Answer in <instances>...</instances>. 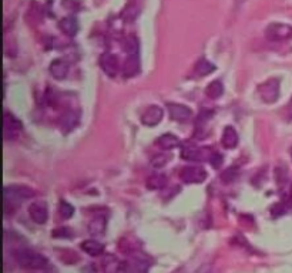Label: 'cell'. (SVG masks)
<instances>
[{"label":"cell","instance_id":"484cf974","mask_svg":"<svg viewBox=\"0 0 292 273\" xmlns=\"http://www.w3.org/2000/svg\"><path fill=\"white\" fill-rule=\"evenodd\" d=\"M51 235H53L54 238H70V236H73V232H71L68 228L62 226V228L54 229V231L51 232Z\"/></svg>","mask_w":292,"mask_h":273},{"label":"cell","instance_id":"9a60e30c","mask_svg":"<svg viewBox=\"0 0 292 273\" xmlns=\"http://www.w3.org/2000/svg\"><path fill=\"white\" fill-rule=\"evenodd\" d=\"M80 246L81 251L86 252L90 256H100L104 252V245L100 243L98 241H94V239H87V241L83 242Z\"/></svg>","mask_w":292,"mask_h":273},{"label":"cell","instance_id":"ba28073f","mask_svg":"<svg viewBox=\"0 0 292 273\" xmlns=\"http://www.w3.org/2000/svg\"><path fill=\"white\" fill-rule=\"evenodd\" d=\"M29 215L37 225H45L49 219V209L45 202H34L29 207Z\"/></svg>","mask_w":292,"mask_h":273},{"label":"cell","instance_id":"277c9868","mask_svg":"<svg viewBox=\"0 0 292 273\" xmlns=\"http://www.w3.org/2000/svg\"><path fill=\"white\" fill-rule=\"evenodd\" d=\"M258 96L267 104L275 103L278 97H279V80L278 79H270L265 83H262L258 87Z\"/></svg>","mask_w":292,"mask_h":273},{"label":"cell","instance_id":"7a4b0ae2","mask_svg":"<svg viewBox=\"0 0 292 273\" xmlns=\"http://www.w3.org/2000/svg\"><path fill=\"white\" fill-rule=\"evenodd\" d=\"M16 260L22 268L30 269V271L45 269L49 263L47 257H45L42 253L32 249H19L16 252Z\"/></svg>","mask_w":292,"mask_h":273},{"label":"cell","instance_id":"7402d4cb","mask_svg":"<svg viewBox=\"0 0 292 273\" xmlns=\"http://www.w3.org/2000/svg\"><path fill=\"white\" fill-rule=\"evenodd\" d=\"M205 94H207L208 98H211V100L220 98V97L224 94V85H223V83L218 80L211 81V83L207 85V88H205Z\"/></svg>","mask_w":292,"mask_h":273},{"label":"cell","instance_id":"cb8c5ba5","mask_svg":"<svg viewBox=\"0 0 292 273\" xmlns=\"http://www.w3.org/2000/svg\"><path fill=\"white\" fill-rule=\"evenodd\" d=\"M124 50L127 51L129 56L138 54V39L133 34L127 36L126 40H124Z\"/></svg>","mask_w":292,"mask_h":273},{"label":"cell","instance_id":"d4e9b609","mask_svg":"<svg viewBox=\"0 0 292 273\" xmlns=\"http://www.w3.org/2000/svg\"><path fill=\"white\" fill-rule=\"evenodd\" d=\"M59 212L62 215L63 219H70L73 215H74V207L66 201H60V205H59Z\"/></svg>","mask_w":292,"mask_h":273},{"label":"cell","instance_id":"d6986e66","mask_svg":"<svg viewBox=\"0 0 292 273\" xmlns=\"http://www.w3.org/2000/svg\"><path fill=\"white\" fill-rule=\"evenodd\" d=\"M59 27L67 36H74L77 33V30H79V24H77V20L74 17H65V19H62L60 23H59Z\"/></svg>","mask_w":292,"mask_h":273},{"label":"cell","instance_id":"8fae6325","mask_svg":"<svg viewBox=\"0 0 292 273\" xmlns=\"http://www.w3.org/2000/svg\"><path fill=\"white\" fill-rule=\"evenodd\" d=\"M79 120H80V114L79 111H73V110H68V111H66L62 117H60V128L63 132H70V131H73V129L77 127V124H79Z\"/></svg>","mask_w":292,"mask_h":273},{"label":"cell","instance_id":"ffe728a7","mask_svg":"<svg viewBox=\"0 0 292 273\" xmlns=\"http://www.w3.org/2000/svg\"><path fill=\"white\" fill-rule=\"evenodd\" d=\"M121 262L113 255H107L103 260V273H120Z\"/></svg>","mask_w":292,"mask_h":273},{"label":"cell","instance_id":"52a82bcc","mask_svg":"<svg viewBox=\"0 0 292 273\" xmlns=\"http://www.w3.org/2000/svg\"><path fill=\"white\" fill-rule=\"evenodd\" d=\"M167 110L170 114V118L177 121V123H185L193 117L191 108L184 105V104H179V103H168Z\"/></svg>","mask_w":292,"mask_h":273},{"label":"cell","instance_id":"1f68e13d","mask_svg":"<svg viewBox=\"0 0 292 273\" xmlns=\"http://www.w3.org/2000/svg\"><path fill=\"white\" fill-rule=\"evenodd\" d=\"M291 157H292V149H291Z\"/></svg>","mask_w":292,"mask_h":273},{"label":"cell","instance_id":"8992f818","mask_svg":"<svg viewBox=\"0 0 292 273\" xmlns=\"http://www.w3.org/2000/svg\"><path fill=\"white\" fill-rule=\"evenodd\" d=\"M22 131V123L17 120L13 114L4 113L3 115V132H4V140H15L19 132Z\"/></svg>","mask_w":292,"mask_h":273},{"label":"cell","instance_id":"7c38bea8","mask_svg":"<svg viewBox=\"0 0 292 273\" xmlns=\"http://www.w3.org/2000/svg\"><path fill=\"white\" fill-rule=\"evenodd\" d=\"M50 74L57 79V80H65L68 74V63L63 60V59H57V60H53L50 63Z\"/></svg>","mask_w":292,"mask_h":273},{"label":"cell","instance_id":"f1b7e54d","mask_svg":"<svg viewBox=\"0 0 292 273\" xmlns=\"http://www.w3.org/2000/svg\"><path fill=\"white\" fill-rule=\"evenodd\" d=\"M210 161H211L214 168H220L223 165V155L220 152H212L210 155Z\"/></svg>","mask_w":292,"mask_h":273},{"label":"cell","instance_id":"5bb4252c","mask_svg":"<svg viewBox=\"0 0 292 273\" xmlns=\"http://www.w3.org/2000/svg\"><path fill=\"white\" fill-rule=\"evenodd\" d=\"M106 226H107V218L104 215H96L89 222V232L93 236H100L106 232Z\"/></svg>","mask_w":292,"mask_h":273},{"label":"cell","instance_id":"3957f363","mask_svg":"<svg viewBox=\"0 0 292 273\" xmlns=\"http://www.w3.org/2000/svg\"><path fill=\"white\" fill-rule=\"evenodd\" d=\"M265 37L270 42H287L292 39V27L285 23H271L267 30H265Z\"/></svg>","mask_w":292,"mask_h":273},{"label":"cell","instance_id":"e0dca14e","mask_svg":"<svg viewBox=\"0 0 292 273\" xmlns=\"http://www.w3.org/2000/svg\"><path fill=\"white\" fill-rule=\"evenodd\" d=\"M156 143H157V145H158L161 149L170 151V149H174V148H177V147H179L180 140H179V137H176L174 134L167 132V134H162L161 137H160Z\"/></svg>","mask_w":292,"mask_h":273},{"label":"cell","instance_id":"4dcf8cb0","mask_svg":"<svg viewBox=\"0 0 292 273\" xmlns=\"http://www.w3.org/2000/svg\"><path fill=\"white\" fill-rule=\"evenodd\" d=\"M290 196H291V201H292V187H291V191H290Z\"/></svg>","mask_w":292,"mask_h":273},{"label":"cell","instance_id":"9c48e42d","mask_svg":"<svg viewBox=\"0 0 292 273\" xmlns=\"http://www.w3.org/2000/svg\"><path fill=\"white\" fill-rule=\"evenodd\" d=\"M100 65L103 68V71L109 76V77H115L118 70H120V63L117 56H114L112 53H104L100 57Z\"/></svg>","mask_w":292,"mask_h":273},{"label":"cell","instance_id":"5b68a950","mask_svg":"<svg viewBox=\"0 0 292 273\" xmlns=\"http://www.w3.org/2000/svg\"><path fill=\"white\" fill-rule=\"evenodd\" d=\"M207 171L201 167H185L180 172V178L185 184H201L207 179Z\"/></svg>","mask_w":292,"mask_h":273},{"label":"cell","instance_id":"2e32d148","mask_svg":"<svg viewBox=\"0 0 292 273\" xmlns=\"http://www.w3.org/2000/svg\"><path fill=\"white\" fill-rule=\"evenodd\" d=\"M221 143L228 149H232L238 145V132L235 131L234 127H231V126L225 127L223 137H221Z\"/></svg>","mask_w":292,"mask_h":273},{"label":"cell","instance_id":"603a6c76","mask_svg":"<svg viewBox=\"0 0 292 273\" xmlns=\"http://www.w3.org/2000/svg\"><path fill=\"white\" fill-rule=\"evenodd\" d=\"M167 185V178L164 177L162 174H156L147 179V188L153 189V191H158L162 189Z\"/></svg>","mask_w":292,"mask_h":273},{"label":"cell","instance_id":"ac0fdd59","mask_svg":"<svg viewBox=\"0 0 292 273\" xmlns=\"http://www.w3.org/2000/svg\"><path fill=\"white\" fill-rule=\"evenodd\" d=\"M181 158L185 161H202V151L194 145H185L181 148Z\"/></svg>","mask_w":292,"mask_h":273},{"label":"cell","instance_id":"4316f807","mask_svg":"<svg viewBox=\"0 0 292 273\" xmlns=\"http://www.w3.org/2000/svg\"><path fill=\"white\" fill-rule=\"evenodd\" d=\"M138 15V9L135 7V6H129L126 10H124V13H123V19L126 20V21H133L135 17Z\"/></svg>","mask_w":292,"mask_h":273},{"label":"cell","instance_id":"6da1fadb","mask_svg":"<svg viewBox=\"0 0 292 273\" xmlns=\"http://www.w3.org/2000/svg\"><path fill=\"white\" fill-rule=\"evenodd\" d=\"M36 195L34 189L26 185H7L4 187V213H13L22 201L30 199Z\"/></svg>","mask_w":292,"mask_h":273},{"label":"cell","instance_id":"30bf717a","mask_svg":"<svg viewBox=\"0 0 292 273\" xmlns=\"http://www.w3.org/2000/svg\"><path fill=\"white\" fill-rule=\"evenodd\" d=\"M162 120V108L158 105H150L141 115V123L147 127H156Z\"/></svg>","mask_w":292,"mask_h":273},{"label":"cell","instance_id":"83f0119b","mask_svg":"<svg viewBox=\"0 0 292 273\" xmlns=\"http://www.w3.org/2000/svg\"><path fill=\"white\" fill-rule=\"evenodd\" d=\"M167 162H168V157H167V155H164V154H158V155L153 157V160H151V165H153L154 168H162Z\"/></svg>","mask_w":292,"mask_h":273},{"label":"cell","instance_id":"44dd1931","mask_svg":"<svg viewBox=\"0 0 292 273\" xmlns=\"http://www.w3.org/2000/svg\"><path fill=\"white\" fill-rule=\"evenodd\" d=\"M214 70H215V65L210 63L208 60H205V59H201L197 64H195V74L198 76V77H205V76H210L211 73H214Z\"/></svg>","mask_w":292,"mask_h":273},{"label":"cell","instance_id":"4fadbf2b","mask_svg":"<svg viewBox=\"0 0 292 273\" xmlns=\"http://www.w3.org/2000/svg\"><path fill=\"white\" fill-rule=\"evenodd\" d=\"M138 73H140V59H138V54L129 56L126 59L124 67H123V76L126 79H131V77L137 76Z\"/></svg>","mask_w":292,"mask_h":273},{"label":"cell","instance_id":"f546056e","mask_svg":"<svg viewBox=\"0 0 292 273\" xmlns=\"http://www.w3.org/2000/svg\"><path fill=\"white\" fill-rule=\"evenodd\" d=\"M234 178H235V169L234 168H231V169H228L225 172H223V175H221V181L224 182V184H231L232 181H234Z\"/></svg>","mask_w":292,"mask_h":273}]
</instances>
